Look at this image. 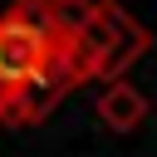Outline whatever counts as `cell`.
Masks as SVG:
<instances>
[{
	"label": "cell",
	"mask_w": 157,
	"mask_h": 157,
	"mask_svg": "<svg viewBox=\"0 0 157 157\" xmlns=\"http://www.w3.org/2000/svg\"><path fill=\"white\" fill-rule=\"evenodd\" d=\"M54 5H69V0H54Z\"/></svg>",
	"instance_id": "277c9868"
},
{
	"label": "cell",
	"mask_w": 157,
	"mask_h": 157,
	"mask_svg": "<svg viewBox=\"0 0 157 157\" xmlns=\"http://www.w3.org/2000/svg\"><path fill=\"white\" fill-rule=\"evenodd\" d=\"M78 49H83V64H88V78H123V69L147 49V29L113 0H93L78 10V20H69Z\"/></svg>",
	"instance_id": "6da1fadb"
},
{
	"label": "cell",
	"mask_w": 157,
	"mask_h": 157,
	"mask_svg": "<svg viewBox=\"0 0 157 157\" xmlns=\"http://www.w3.org/2000/svg\"><path fill=\"white\" fill-rule=\"evenodd\" d=\"M78 78H88V64H83V49H78L74 29H64V39H59V49L44 59V69H34L25 83H15V88H10V98H5L0 118H5V123H15V128L39 123V118H49V113H54V103H59Z\"/></svg>",
	"instance_id": "7a4b0ae2"
},
{
	"label": "cell",
	"mask_w": 157,
	"mask_h": 157,
	"mask_svg": "<svg viewBox=\"0 0 157 157\" xmlns=\"http://www.w3.org/2000/svg\"><path fill=\"white\" fill-rule=\"evenodd\" d=\"M98 118H103V128H113V132H132V128L147 118V98H142L132 83L113 78V83L98 93Z\"/></svg>",
	"instance_id": "3957f363"
}]
</instances>
